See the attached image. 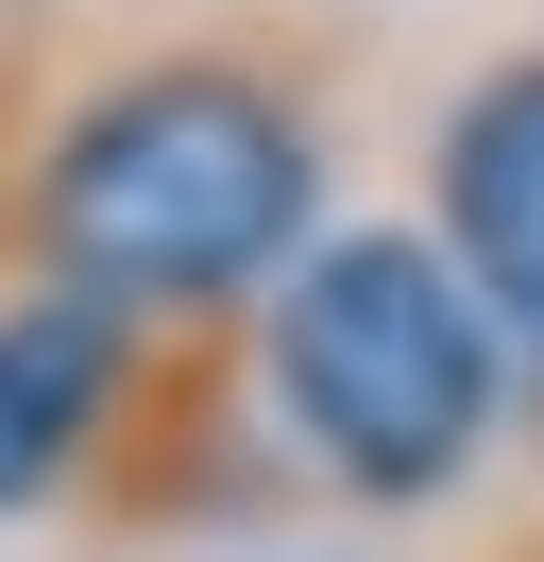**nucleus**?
<instances>
[{"mask_svg":"<svg viewBox=\"0 0 544 562\" xmlns=\"http://www.w3.org/2000/svg\"><path fill=\"white\" fill-rule=\"evenodd\" d=\"M238 358H256L272 460L306 494H340V512H374V528L460 512L494 477L510 409H528V341L476 307V273L426 239V205L408 222H324L256 290Z\"/></svg>","mask_w":544,"mask_h":562,"instance_id":"2","label":"nucleus"},{"mask_svg":"<svg viewBox=\"0 0 544 562\" xmlns=\"http://www.w3.org/2000/svg\"><path fill=\"white\" fill-rule=\"evenodd\" d=\"M170 358L188 341L86 307V290H0V528H34V512H68V494L120 477Z\"/></svg>","mask_w":544,"mask_h":562,"instance_id":"3","label":"nucleus"},{"mask_svg":"<svg viewBox=\"0 0 544 562\" xmlns=\"http://www.w3.org/2000/svg\"><path fill=\"white\" fill-rule=\"evenodd\" d=\"M340 222V120L272 35H136L0 137V290H86L154 341H238Z\"/></svg>","mask_w":544,"mask_h":562,"instance_id":"1","label":"nucleus"},{"mask_svg":"<svg viewBox=\"0 0 544 562\" xmlns=\"http://www.w3.org/2000/svg\"><path fill=\"white\" fill-rule=\"evenodd\" d=\"M426 239L476 273V307L544 375V35L476 52L442 86V120H426Z\"/></svg>","mask_w":544,"mask_h":562,"instance_id":"4","label":"nucleus"}]
</instances>
